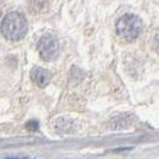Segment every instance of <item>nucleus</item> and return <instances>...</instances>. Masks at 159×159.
Here are the masks:
<instances>
[{"instance_id":"1","label":"nucleus","mask_w":159,"mask_h":159,"mask_svg":"<svg viewBox=\"0 0 159 159\" xmlns=\"http://www.w3.org/2000/svg\"><path fill=\"white\" fill-rule=\"evenodd\" d=\"M28 31V22L20 12H10L1 22L2 35L11 41L22 40Z\"/></svg>"},{"instance_id":"2","label":"nucleus","mask_w":159,"mask_h":159,"mask_svg":"<svg viewBox=\"0 0 159 159\" xmlns=\"http://www.w3.org/2000/svg\"><path fill=\"white\" fill-rule=\"evenodd\" d=\"M143 30L140 18L132 13H126L120 18L116 24V32L125 41H134Z\"/></svg>"},{"instance_id":"3","label":"nucleus","mask_w":159,"mask_h":159,"mask_svg":"<svg viewBox=\"0 0 159 159\" xmlns=\"http://www.w3.org/2000/svg\"><path fill=\"white\" fill-rule=\"evenodd\" d=\"M59 42L54 35H43L37 42V50L40 56L44 61H52L54 60L59 54Z\"/></svg>"},{"instance_id":"4","label":"nucleus","mask_w":159,"mask_h":159,"mask_svg":"<svg viewBox=\"0 0 159 159\" xmlns=\"http://www.w3.org/2000/svg\"><path fill=\"white\" fill-rule=\"evenodd\" d=\"M50 73L41 67H34L31 70V79L39 88H46L50 83Z\"/></svg>"},{"instance_id":"5","label":"nucleus","mask_w":159,"mask_h":159,"mask_svg":"<svg viewBox=\"0 0 159 159\" xmlns=\"http://www.w3.org/2000/svg\"><path fill=\"white\" fill-rule=\"evenodd\" d=\"M26 128L29 129V130H37L39 129V123L36 122V121H30V122H28V125H26Z\"/></svg>"}]
</instances>
